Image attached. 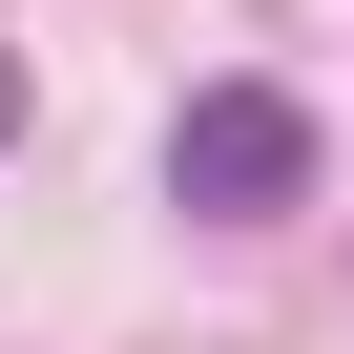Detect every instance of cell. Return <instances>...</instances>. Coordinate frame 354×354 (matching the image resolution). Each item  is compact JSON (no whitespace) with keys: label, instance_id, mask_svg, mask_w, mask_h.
Here are the masks:
<instances>
[{"label":"cell","instance_id":"obj_1","mask_svg":"<svg viewBox=\"0 0 354 354\" xmlns=\"http://www.w3.org/2000/svg\"><path fill=\"white\" fill-rule=\"evenodd\" d=\"M167 188H188L209 230H271V209L313 188V104H292V84H209L188 125H167Z\"/></svg>","mask_w":354,"mask_h":354},{"label":"cell","instance_id":"obj_2","mask_svg":"<svg viewBox=\"0 0 354 354\" xmlns=\"http://www.w3.org/2000/svg\"><path fill=\"white\" fill-rule=\"evenodd\" d=\"M0 146H21V42H0Z\"/></svg>","mask_w":354,"mask_h":354}]
</instances>
